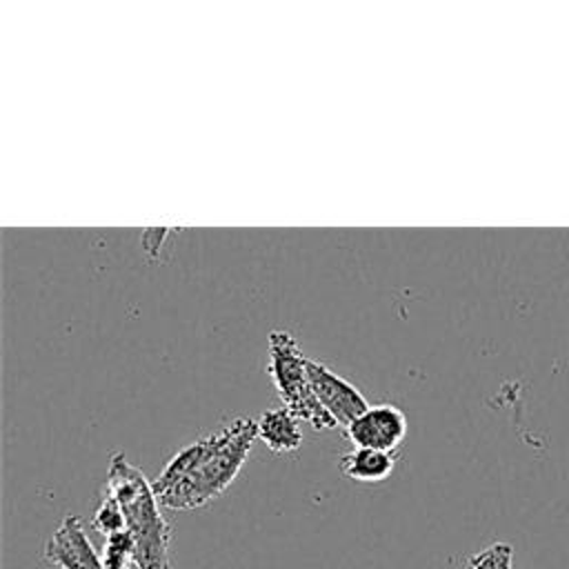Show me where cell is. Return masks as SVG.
<instances>
[{
    "instance_id": "8992f818",
    "label": "cell",
    "mask_w": 569,
    "mask_h": 569,
    "mask_svg": "<svg viewBox=\"0 0 569 569\" xmlns=\"http://www.w3.org/2000/svg\"><path fill=\"white\" fill-rule=\"evenodd\" d=\"M44 560L58 569H104L80 516H64L44 545Z\"/></svg>"
},
{
    "instance_id": "6da1fadb",
    "label": "cell",
    "mask_w": 569,
    "mask_h": 569,
    "mask_svg": "<svg viewBox=\"0 0 569 569\" xmlns=\"http://www.w3.org/2000/svg\"><path fill=\"white\" fill-rule=\"evenodd\" d=\"M256 440V420L236 418L176 451L151 480L160 507L187 511L222 496L240 473Z\"/></svg>"
},
{
    "instance_id": "9c48e42d",
    "label": "cell",
    "mask_w": 569,
    "mask_h": 569,
    "mask_svg": "<svg viewBox=\"0 0 569 569\" xmlns=\"http://www.w3.org/2000/svg\"><path fill=\"white\" fill-rule=\"evenodd\" d=\"M136 565V542L129 531L113 533L104 538L102 567L104 569H131Z\"/></svg>"
},
{
    "instance_id": "5b68a950",
    "label": "cell",
    "mask_w": 569,
    "mask_h": 569,
    "mask_svg": "<svg viewBox=\"0 0 569 569\" xmlns=\"http://www.w3.org/2000/svg\"><path fill=\"white\" fill-rule=\"evenodd\" d=\"M307 367H309L311 389L318 402L336 420L338 427L345 429L369 407L367 398L349 380H345L340 373L329 369L325 362L309 358Z\"/></svg>"
},
{
    "instance_id": "7a4b0ae2",
    "label": "cell",
    "mask_w": 569,
    "mask_h": 569,
    "mask_svg": "<svg viewBox=\"0 0 569 569\" xmlns=\"http://www.w3.org/2000/svg\"><path fill=\"white\" fill-rule=\"evenodd\" d=\"M104 491L116 498L124 513L127 531L136 542V567L171 569V527L160 513V502L156 498L153 485L120 451H116L109 460Z\"/></svg>"
},
{
    "instance_id": "8fae6325",
    "label": "cell",
    "mask_w": 569,
    "mask_h": 569,
    "mask_svg": "<svg viewBox=\"0 0 569 569\" xmlns=\"http://www.w3.org/2000/svg\"><path fill=\"white\" fill-rule=\"evenodd\" d=\"M513 549L507 542H493L467 560V569H511Z\"/></svg>"
},
{
    "instance_id": "52a82bcc",
    "label": "cell",
    "mask_w": 569,
    "mask_h": 569,
    "mask_svg": "<svg viewBox=\"0 0 569 569\" xmlns=\"http://www.w3.org/2000/svg\"><path fill=\"white\" fill-rule=\"evenodd\" d=\"M258 440H262L273 453H291L302 445L300 420L287 409H267L256 420Z\"/></svg>"
},
{
    "instance_id": "277c9868",
    "label": "cell",
    "mask_w": 569,
    "mask_h": 569,
    "mask_svg": "<svg viewBox=\"0 0 569 569\" xmlns=\"http://www.w3.org/2000/svg\"><path fill=\"white\" fill-rule=\"evenodd\" d=\"M407 416L396 405H369L342 431L353 447L396 453L407 438Z\"/></svg>"
},
{
    "instance_id": "ba28073f",
    "label": "cell",
    "mask_w": 569,
    "mask_h": 569,
    "mask_svg": "<svg viewBox=\"0 0 569 569\" xmlns=\"http://www.w3.org/2000/svg\"><path fill=\"white\" fill-rule=\"evenodd\" d=\"M396 458L398 456L389 451L353 447L340 456L338 467L347 478L371 485V482H382L385 478L391 476V471L396 469Z\"/></svg>"
},
{
    "instance_id": "3957f363",
    "label": "cell",
    "mask_w": 569,
    "mask_h": 569,
    "mask_svg": "<svg viewBox=\"0 0 569 569\" xmlns=\"http://www.w3.org/2000/svg\"><path fill=\"white\" fill-rule=\"evenodd\" d=\"M269 347V362L267 373L287 407L300 422H307L316 431H331L336 429V420L325 411L318 402L311 380H309V358L302 356L296 338L289 331H271L267 338Z\"/></svg>"
},
{
    "instance_id": "30bf717a",
    "label": "cell",
    "mask_w": 569,
    "mask_h": 569,
    "mask_svg": "<svg viewBox=\"0 0 569 569\" xmlns=\"http://www.w3.org/2000/svg\"><path fill=\"white\" fill-rule=\"evenodd\" d=\"M91 527L102 533L104 538L113 536V533H120V531H127V522H124V513L120 509V505L116 502V498L107 491H102V498L98 502V509L91 518Z\"/></svg>"
}]
</instances>
